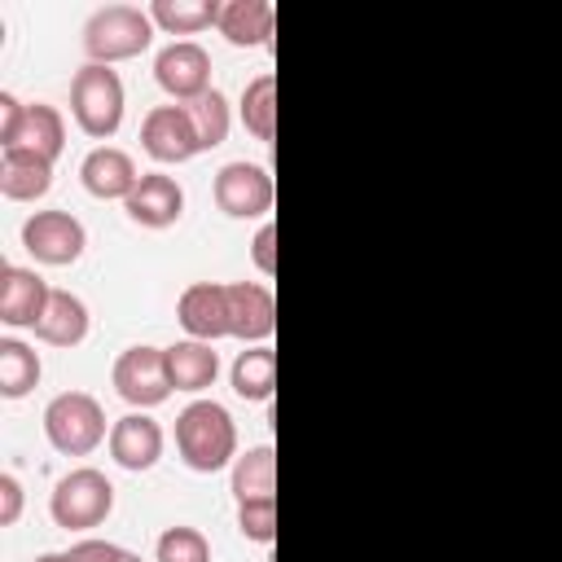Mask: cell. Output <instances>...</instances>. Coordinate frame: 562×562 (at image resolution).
Here are the masks:
<instances>
[{
    "mask_svg": "<svg viewBox=\"0 0 562 562\" xmlns=\"http://www.w3.org/2000/svg\"><path fill=\"white\" fill-rule=\"evenodd\" d=\"M176 452L189 470L215 474L228 461H237V426L233 413L215 400H193L176 417Z\"/></svg>",
    "mask_w": 562,
    "mask_h": 562,
    "instance_id": "1",
    "label": "cell"
},
{
    "mask_svg": "<svg viewBox=\"0 0 562 562\" xmlns=\"http://www.w3.org/2000/svg\"><path fill=\"white\" fill-rule=\"evenodd\" d=\"M70 114L83 136L110 140L123 123V79L101 61L79 66L70 79Z\"/></svg>",
    "mask_w": 562,
    "mask_h": 562,
    "instance_id": "2",
    "label": "cell"
},
{
    "mask_svg": "<svg viewBox=\"0 0 562 562\" xmlns=\"http://www.w3.org/2000/svg\"><path fill=\"white\" fill-rule=\"evenodd\" d=\"M149 40H154V18H149V9H136V4H105L83 26V48L101 66L140 57L149 48Z\"/></svg>",
    "mask_w": 562,
    "mask_h": 562,
    "instance_id": "3",
    "label": "cell"
},
{
    "mask_svg": "<svg viewBox=\"0 0 562 562\" xmlns=\"http://www.w3.org/2000/svg\"><path fill=\"white\" fill-rule=\"evenodd\" d=\"M44 435L61 457H88L105 439V408L88 391H61L44 408Z\"/></svg>",
    "mask_w": 562,
    "mask_h": 562,
    "instance_id": "4",
    "label": "cell"
},
{
    "mask_svg": "<svg viewBox=\"0 0 562 562\" xmlns=\"http://www.w3.org/2000/svg\"><path fill=\"white\" fill-rule=\"evenodd\" d=\"M110 509H114V487H110V479H105L101 470H92V465H79V470H70L66 479H57V487H53V496H48V514H53V522L66 527V531H88V527L105 522Z\"/></svg>",
    "mask_w": 562,
    "mask_h": 562,
    "instance_id": "5",
    "label": "cell"
},
{
    "mask_svg": "<svg viewBox=\"0 0 562 562\" xmlns=\"http://www.w3.org/2000/svg\"><path fill=\"white\" fill-rule=\"evenodd\" d=\"M211 193H215V206H220L224 215H233V220H259V215L272 211V198H277L272 176H268L259 162H246V158L224 162V167L215 171Z\"/></svg>",
    "mask_w": 562,
    "mask_h": 562,
    "instance_id": "6",
    "label": "cell"
},
{
    "mask_svg": "<svg viewBox=\"0 0 562 562\" xmlns=\"http://www.w3.org/2000/svg\"><path fill=\"white\" fill-rule=\"evenodd\" d=\"M114 391L132 404V408H154L162 404L176 386L167 373V347H127L114 360Z\"/></svg>",
    "mask_w": 562,
    "mask_h": 562,
    "instance_id": "7",
    "label": "cell"
},
{
    "mask_svg": "<svg viewBox=\"0 0 562 562\" xmlns=\"http://www.w3.org/2000/svg\"><path fill=\"white\" fill-rule=\"evenodd\" d=\"M22 246L31 250L35 263H48V268H66L83 255L88 246V233L83 224L70 215V211H35L26 224H22Z\"/></svg>",
    "mask_w": 562,
    "mask_h": 562,
    "instance_id": "8",
    "label": "cell"
},
{
    "mask_svg": "<svg viewBox=\"0 0 562 562\" xmlns=\"http://www.w3.org/2000/svg\"><path fill=\"white\" fill-rule=\"evenodd\" d=\"M154 79L167 97L189 105L202 92H211V53L198 40H176L154 57Z\"/></svg>",
    "mask_w": 562,
    "mask_h": 562,
    "instance_id": "9",
    "label": "cell"
},
{
    "mask_svg": "<svg viewBox=\"0 0 562 562\" xmlns=\"http://www.w3.org/2000/svg\"><path fill=\"white\" fill-rule=\"evenodd\" d=\"M140 149L154 162H189L193 154H202L198 132H193L184 105H154L140 119Z\"/></svg>",
    "mask_w": 562,
    "mask_h": 562,
    "instance_id": "10",
    "label": "cell"
},
{
    "mask_svg": "<svg viewBox=\"0 0 562 562\" xmlns=\"http://www.w3.org/2000/svg\"><path fill=\"white\" fill-rule=\"evenodd\" d=\"M48 299L53 290L35 268H18V263L0 268V321L9 329H35L48 312Z\"/></svg>",
    "mask_w": 562,
    "mask_h": 562,
    "instance_id": "11",
    "label": "cell"
},
{
    "mask_svg": "<svg viewBox=\"0 0 562 562\" xmlns=\"http://www.w3.org/2000/svg\"><path fill=\"white\" fill-rule=\"evenodd\" d=\"M228 290V334L241 342H268L277 329V299L259 281H233Z\"/></svg>",
    "mask_w": 562,
    "mask_h": 562,
    "instance_id": "12",
    "label": "cell"
},
{
    "mask_svg": "<svg viewBox=\"0 0 562 562\" xmlns=\"http://www.w3.org/2000/svg\"><path fill=\"white\" fill-rule=\"evenodd\" d=\"M176 321L198 342H215L228 334V290L215 281H193L176 299Z\"/></svg>",
    "mask_w": 562,
    "mask_h": 562,
    "instance_id": "13",
    "label": "cell"
},
{
    "mask_svg": "<svg viewBox=\"0 0 562 562\" xmlns=\"http://www.w3.org/2000/svg\"><path fill=\"white\" fill-rule=\"evenodd\" d=\"M123 206L140 228H171L184 215V189L167 171H140V180Z\"/></svg>",
    "mask_w": 562,
    "mask_h": 562,
    "instance_id": "14",
    "label": "cell"
},
{
    "mask_svg": "<svg viewBox=\"0 0 562 562\" xmlns=\"http://www.w3.org/2000/svg\"><path fill=\"white\" fill-rule=\"evenodd\" d=\"M110 457L140 474V470H154L158 457H162V426L149 417V413H127L110 426Z\"/></svg>",
    "mask_w": 562,
    "mask_h": 562,
    "instance_id": "15",
    "label": "cell"
},
{
    "mask_svg": "<svg viewBox=\"0 0 562 562\" xmlns=\"http://www.w3.org/2000/svg\"><path fill=\"white\" fill-rule=\"evenodd\" d=\"M79 180H83V189H88L92 198H101V202H114V198L127 202L132 189H136V180H140V171H136V162H132L127 149L97 145V149L79 162Z\"/></svg>",
    "mask_w": 562,
    "mask_h": 562,
    "instance_id": "16",
    "label": "cell"
},
{
    "mask_svg": "<svg viewBox=\"0 0 562 562\" xmlns=\"http://www.w3.org/2000/svg\"><path fill=\"white\" fill-rule=\"evenodd\" d=\"M48 189H53V162L48 158H40L35 149H22V145L0 154V193L9 202H35Z\"/></svg>",
    "mask_w": 562,
    "mask_h": 562,
    "instance_id": "17",
    "label": "cell"
},
{
    "mask_svg": "<svg viewBox=\"0 0 562 562\" xmlns=\"http://www.w3.org/2000/svg\"><path fill=\"white\" fill-rule=\"evenodd\" d=\"M220 35L237 48H259L272 40V26H277V9L268 0H228L220 4Z\"/></svg>",
    "mask_w": 562,
    "mask_h": 562,
    "instance_id": "18",
    "label": "cell"
},
{
    "mask_svg": "<svg viewBox=\"0 0 562 562\" xmlns=\"http://www.w3.org/2000/svg\"><path fill=\"white\" fill-rule=\"evenodd\" d=\"M35 338L48 347H79L88 338V307L70 290H53L44 321L35 325Z\"/></svg>",
    "mask_w": 562,
    "mask_h": 562,
    "instance_id": "19",
    "label": "cell"
},
{
    "mask_svg": "<svg viewBox=\"0 0 562 562\" xmlns=\"http://www.w3.org/2000/svg\"><path fill=\"white\" fill-rule=\"evenodd\" d=\"M167 373H171V386L176 391H206V386H215L220 356L211 351V342L184 338V342H171L167 347Z\"/></svg>",
    "mask_w": 562,
    "mask_h": 562,
    "instance_id": "20",
    "label": "cell"
},
{
    "mask_svg": "<svg viewBox=\"0 0 562 562\" xmlns=\"http://www.w3.org/2000/svg\"><path fill=\"white\" fill-rule=\"evenodd\" d=\"M272 386H277V351L268 342L246 347L233 360V391L250 404H263V400H272Z\"/></svg>",
    "mask_w": 562,
    "mask_h": 562,
    "instance_id": "21",
    "label": "cell"
},
{
    "mask_svg": "<svg viewBox=\"0 0 562 562\" xmlns=\"http://www.w3.org/2000/svg\"><path fill=\"white\" fill-rule=\"evenodd\" d=\"M18 145H22V149H35V154L48 158V162H57V154L66 149V119H61V110L48 105V101H31Z\"/></svg>",
    "mask_w": 562,
    "mask_h": 562,
    "instance_id": "22",
    "label": "cell"
},
{
    "mask_svg": "<svg viewBox=\"0 0 562 562\" xmlns=\"http://www.w3.org/2000/svg\"><path fill=\"white\" fill-rule=\"evenodd\" d=\"M40 356L22 342V338H0V395L4 400H22L40 386Z\"/></svg>",
    "mask_w": 562,
    "mask_h": 562,
    "instance_id": "23",
    "label": "cell"
},
{
    "mask_svg": "<svg viewBox=\"0 0 562 562\" xmlns=\"http://www.w3.org/2000/svg\"><path fill=\"white\" fill-rule=\"evenodd\" d=\"M241 123L255 140L263 145L277 140V79L272 75H255L241 88Z\"/></svg>",
    "mask_w": 562,
    "mask_h": 562,
    "instance_id": "24",
    "label": "cell"
},
{
    "mask_svg": "<svg viewBox=\"0 0 562 562\" xmlns=\"http://www.w3.org/2000/svg\"><path fill=\"white\" fill-rule=\"evenodd\" d=\"M272 492H277V452H272V443L246 448L233 461V496L250 501V496H272Z\"/></svg>",
    "mask_w": 562,
    "mask_h": 562,
    "instance_id": "25",
    "label": "cell"
},
{
    "mask_svg": "<svg viewBox=\"0 0 562 562\" xmlns=\"http://www.w3.org/2000/svg\"><path fill=\"white\" fill-rule=\"evenodd\" d=\"M149 18H154V26H162L171 35H198L220 22V4L215 0H154Z\"/></svg>",
    "mask_w": 562,
    "mask_h": 562,
    "instance_id": "26",
    "label": "cell"
},
{
    "mask_svg": "<svg viewBox=\"0 0 562 562\" xmlns=\"http://www.w3.org/2000/svg\"><path fill=\"white\" fill-rule=\"evenodd\" d=\"M184 114H189V123H193L198 145H202V149H215V145H224V140H228L233 114H228V97H224L220 88H211V92H202L198 101H189V105H184Z\"/></svg>",
    "mask_w": 562,
    "mask_h": 562,
    "instance_id": "27",
    "label": "cell"
},
{
    "mask_svg": "<svg viewBox=\"0 0 562 562\" xmlns=\"http://www.w3.org/2000/svg\"><path fill=\"white\" fill-rule=\"evenodd\" d=\"M154 558H158V562H211V540H206L198 527L176 522V527H167V531L158 536Z\"/></svg>",
    "mask_w": 562,
    "mask_h": 562,
    "instance_id": "28",
    "label": "cell"
},
{
    "mask_svg": "<svg viewBox=\"0 0 562 562\" xmlns=\"http://www.w3.org/2000/svg\"><path fill=\"white\" fill-rule=\"evenodd\" d=\"M237 531L255 544H272L277 540V496L237 501Z\"/></svg>",
    "mask_w": 562,
    "mask_h": 562,
    "instance_id": "29",
    "label": "cell"
},
{
    "mask_svg": "<svg viewBox=\"0 0 562 562\" xmlns=\"http://www.w3.org/2000/svg\"><path fill=\"white\" fill-rule=\"evenodd\" d=\"M22 123H26V105H22L13 92H0V145H4V149L18 145Z\"/></svg>",
    "mask_w": 562,
    "mask_h": 562,
    "instance_id": "30",
    "label": "cell"
},
{
    "mask_svg": "<svg viewBox=\"0 0 562 562\" xmlns=\"http://www.w3.org/2000/svg\"><path fill=\"white\" fill-rule=\"evenodd\" d=\"M123 558H127V549H119L110 540H79L70 549V562H123Z\"/></svg>",
    "mask_w": 562,
    "mask_h": 562,
    "instance_id": "31",
    "label": "cell"
},
{
    "mask_svg": "<svg viewBox=\"0 0 562 562\" xmlns=\"http://www.w3.org/2000/svg\"><path fill=\"white\" fill-rule=\"evenodd\" d=\"M250 246H255L250 255H255L259 272H263V277H272V272H277V224H263V228L255 233V241H250Z\"/></svg>",
    "mask_w": 562,
    "mask_h": 562,
    "instance_id": "32",
    "label": "cell"
},
{
    "mask_svg": "<svg viewBox=\"0 0 562 562\" xmlns=\"http://www.w3.org/2000/svg\"><path fill=\"white\" fill-rule=\"evenodd\" d=\"M22 518V483L13 474H0V527H13Z\"/></svg>",
    "mask_w": 562,
    "mask_h": 562,
    "instance_id": "33",
    "label": "cell"
},
{
    "mask_svg": "<svg viewBox=\"0 0 562 562\" xmlns=\"http://www.w3.org/2000/svg\"><path fill=\"white\" fill-rule=\"evenodd\" d=\"M35 562H70V553H40Z\"/></svg>",
    "mask_w": 562,
    "mask_h": 562,
    "instance_id": "34",
    "label": "cell"
},
{
    "mask_svg": "<svg viewBox=\"0 0 562 562\" xmlns=\"http://www.w3.org/2000/svg\"><path fill=\"white\" fill-rule=\"evenodd\" d=\"M123 562H140V558H136V553H132V549H127V558H123Z\"/></svg>",
    "mask_w": 562,
    "mask_h": 562,
    "instance_id": "35",
    "label": "cell"
}]
</instances>
